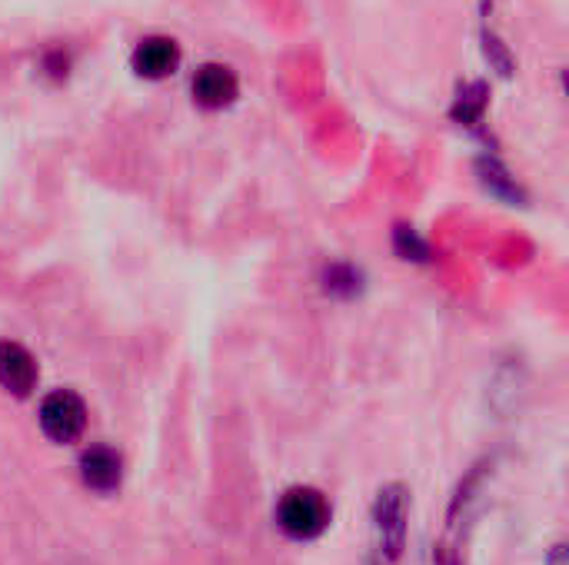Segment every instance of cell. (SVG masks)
Listing matches in <instances>:
<instances>
[{
  "instance_id": "obj_1",
  "label": "cell",
  "mask_w": 569,
  "mask_h": 565,
  "mask_svg": "<svg viewBox=\"0 0 569 565\" xmlns=\"http://www.w3.org/2000/svg\"><path fill=\"white\" fill-rule=\"evenodd\" d=\"M277 526L297 543L320 539L330 526V503L313 486H293L277 503Z\"/></svg>"
},
{
  "instance_id": "obj_2",
  "label": "cell",
  "mask_w": 569,
  "mask_h": 565,
  "mask_svg": "<svg viewBox=\"0 0 569 565\" xmlns=\"http://www.w3.org/2000/svg\"><path fill=\"white\" fill-rule=\"evenodd\" d=\"M407 516H410V493L400 483H390L377 493L373 503V553L383 565H393L407 546Z\"/></svg>"
},
{
  "instance_id": "obj_3",
  "label": "cell",
  "mask_w": 569,
  "mask_h": 565,
  "mask_svg": "<svg viewBox=\"0 0 569 565\" xmlns=\"http://www.w3.org/2000/svg\"><path fill=\"white\" fill-rule=\"evenodd\" d=\"M40 430L50 443H77L87 430V403L73 390H53L40 403Z\"/></svg>"
},
{
  "instance_id": "obj_4",
  "label": "cell",
  "mask_w": 569,
  "mask_h": 565,
  "mask_svg": "<svg viewBox=\"0 0 569 565\" xmlns=\"http://www.w3.org/2000/svg\"><path fill=\"white\" fill-rule=\"evenodd\" d=\"M180 43L167 33H153V37H143L133 53H130V67L137 77L143 80H163L170 77L177 67H180Z\"/></svg>"
},
{
  "instance_id": "obj_5",
  "label": "cell",
  "mask_w": 569,
  "mask_h": 565,
  "mask_svg": "<svg viewBox=\"0 0 569 565\" xmlns=\"http://www.w3.org/2000/svg\"><path fill=\"white\" fill-rule=\"evenodd\" d=\"M193 100L203 110H227L240 97V80L227 63H203L190 80Z\"/></svg>"
},
{
  "instance_id": "obj_6",
  "label": "cell",
  "mask_w": 569,
  "mask_h": 565,
  "mask_svg": "<svg viewBox=\"0 0 569 565\" xmlns=\"http://www.w3.org/2000/svg\"><path fill=\"white\" fill-rule=\"evenodd\" d=\"M37 360L30 356L27 346L13 343V340H0V386L10 393V396H30L33 386H37Z\"/></svg>"
},
{
  "instance_id": "obj_7",
  "label": "cell",
  "mask_w": 569,
  "mask_h": 565,
  "mask_svg": "<svg viewBox=\"0 0 569 565\" xmlns=\"http://www.w3.org/2000/svg\"><path fill=\"white\" fill-rule=\"evenodd\" d=\"M80 480L93 493H117L123 483V460L110 446H90L80 456Z\"/></svg>"
},
{
  "instance_id": "obj_8",
  "label": "cell",
  "mask_w": 569,
  "mask_h": 565,
  "mask_svg": "<svg viewBox=\"0 0 569 565\" xmlns=\"http://www.w3.org/2000/svg\"><path fill=\"white\" fill-rule=\"evenodd\" d=\"M483 110H487V83H467L453 103V120L477 127L483 120Z\"/></svg>"
},
{
  "instance_id": "obj_9",
  "label": "cell",
  "mask_w": 569,
  "mask_h": 565,
  "mask_svg": "<svg viewBox=\"0 0 569 565\" xmlns=\"http://www.w3.org/2000/svg\"><path fill=\"white\" fill-rule=\"evenodd\" d=\"M477 167H480L483 186H487L490 193H497V196H503V200H520V186L513 183V176L503 170V163H500V160H493V157H483Z\"/></svg>"
},
{
  "instance_id": "obj_10",
  "label": "cell",
  "mask_w": 569,
  "mask_h": 565,
  "mask_svg": "<svg viewBox=\"0 0 569 565\" xmlns=\"http://www.w3.org/2000/svg\"><path fill=\"white\" fill-rule=\"evenodd\" d=\"M393 246H397V253H400L403 260H430V246H427V240L417 236L413 226H397Z\"/></svg>"
},
{
  "instance_id": "obj_11",
  "label": "cell",
  "mask_w": 569,
  "mask_h": 565,
  "mask_svg": "<svg viewBox=\"0 0 569 565\" xmlns=\"http://www.w3.org/2000/svg\"><path fill=\"white\" fill-rule=\"evenodd\" d=\"M323 280H327V290L340 293V296H353L360 290V273L353 266H347V263H333Z\"/></svg>"
},
{
  "instance_id": "obj_12",
  "label": "cell",
  "mask_w": 569,
  "mask_h": 565,
  "mask_svg": "<svg viewBox=\"0 0 569 565\" xmlns=\"http://www.w3.org/2000/svg\"><path fill=\"white\" fill-rule=\"evenodd\" d=\"M483 40H487V43H483V50H487V57H490V60H497V67H500V73L507 77V73H510V57H507V50L500 47V40H497L493 33H483Z\"/></svg>"
},
{
  "instance_id": "obj_13",
  "label": "cell",
  "mask_w": 569,
  "mask_h": 565,
  "mask_svg": "<svg viewBox=\"0 0 569 565\" xmlns=\"http://www.w3.org/2000/svg\"><path fill=\"white\" fill-rule=\"evenodd\" d=\"M43 67H47V73H50V77H67L70 60H67V53H63V50H47V53H43Z\"/></svg>"
},
{
  "instance_id": "obj_14",
  "label": "cell",
  "mask_w": 569,
  "mask_h": 565,
  "mask_svg": "<svg viewBox=\"0 0 569 565\" xmlns=\"http://www.w3.org/2000/svg\"><path fill=\"white\" fill-rule=\"evenodd\" d=\"M563 553H567V549H563V546H557V549H553V556H550V565H563L560 563V556H563Z\"/></svg>"
}]
</instances>
